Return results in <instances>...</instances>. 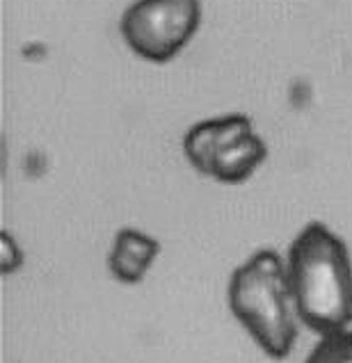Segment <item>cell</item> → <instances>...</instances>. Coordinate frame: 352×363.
I'll list each match as a JSON object with an SVG mask.
<instances>
[{"label": "cell", "mask_w": 352, "mask_h": 363, "mask_svg": "<svg viewBox=\"0 0 352 363\" xmlns=\"http://www.w3.org/2000/svg\"><path fill=\"white\" fill-rule=\"evenodd\" d=\"M229 308L254 343L270 359H286L297 340L295 304L286 277V261L261 249L233 269Z\"/></svg>", "instance_id": "2"}, {"label": "cell", "mask_w": 352, "mask_h": 363, "mask_svg": "<svg viewBox=\"0 0 352 363\" xmlns=\"http://www.w3.org/2000/svg\"><path fill=\"white\" fill-rule=\"evenodd\" d=\"M160 254V242L156 238L138 229H121L115 235L112 252L108 258L110 274L121 284H140Z\"/></svg>", "instance_id": "5"}, {"label": "cell", "mask_w": 352, "mask_h": 363, "mask_svg": "<svg viewBox=\"0 0 352 363\" xmlns=\"http://www.w3.org/2000/svg\"><path fill=\"white\" fill-rule=\"evenodd\" d=\"M183 153L213 181L236 185L250 179L268 158V144L241 112L197 121L183 135Z\"/></svg>", "instance_id": "3"}, {"label": "cell", "mask_w": 352, "mask_h": 363, "mask_svg": "<svg viewBox=\"0 0 352 363\" xmlns=\"http://www.w3.org/2000/svg\"><path fill=\"white\" fill-rule=\"evenodd\" d=\"M295 313L320 336L352 327V258L348 245L323 222H309L286 254Z\"/></svg>", "instance_id": "1"}, {"label": "cell", "mask_w": 352, "mask_h": 363, "mask_svg": "<svg viewBox=\"0 0 352 363\" xmlns=\"http://www.w3.org/2000/svg\"><path fill=\"white\" fill-rule=\"evenodd\" d=\"M304 363H352V329L323 336Z\"/></svg>", "instance_id": "6"}, {"label": "cell", "mask_w": 352, "mask_h": 363, "mask_svg": "<svg viewBox=\"0 0 352 363\" xmlns=\"http://www.w3.org/2000/svg\"><path fill=\"white\" fill-rule=\"evenodd\" d=\"M0 265H3V274H9L21 267V252L7 233L3 235V247H0Z\"/></svg>", "instance_id": "7"}, {"label": "cell", "mask_w": 352, "mask_h": 363, "mask_svg": "<svg viewBox=\"0 0 352 363\" xmlns=\"http://www.w3.org/2000/svg\"><path fill=\"white\" fill-rule=\"evenodd\" d=\"M202 26V0H133L119 33L142 60L165 65L192 41Z\"/></svg>", "instance_id": "4"}]
</instances>
